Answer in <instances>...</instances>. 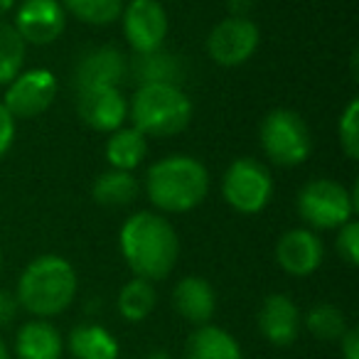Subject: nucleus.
<instances>
[{
    "mask_svg": "<svg viewBox=\"0 0 359 359\" xmlns=\"http://www.w3.org/2000/svg\"><path fill=\"white\" fill-rule=\"evenodd\" d=\"M172 308L180 318L195 327L210 325L217 313V293L210 280L202 276H185L172 288Z\"/></svg>",
    "mask_w": 359,
    "mask_h": 359,
    "instance_id": "15",
    "label": "nucleus"
},
{
    "mask_svg": "<svg viewBox=\"0 0 359 359\" xmlns=\"http://www.w3.org/2000/svg\"><path fill=\"white\" fill-rule=\"evenodd\" d=\"M0 269H3V251H0Z\"/></svg>",
    "mask_w": 359,
    "mask_h": 359,
    "instance_id": "36",
    "label": "nucleus"
},
{
    "mask_svg": "<svg viewBox=\"0 0 359 359\" xmlns=\"http://www.w3.org/2000/svg\"><path fill=\"white\" fill-rule=\"evenodd\" d=\"M67 15H74L76 20L86 25H111L123 13V0H60Z\"/></svg>",
    "mask_w": 359,
    "mask_h": 359,
    "instance_id": "25",
    "label": "nucleus"
},
{
    "mask_svg": "<svg viewBox=\"0 0 359 359\" xmlns=\"http://www.w3.org/2000/svg\"><path fill=\"white\" fill-rule=\"evenodd\" d=\"M300 310L285 293H271L259 308V332L273 347H290L300 334Z\"/></svg>",
    "mask_w": 359,
    "mask_h": 359,
    "instance_id": "14",
    "label": "nucleus"
},
{
    "mask_svg": "<svg viewBox=\"0 0 359 359\" xmlns=\"http://www.w3.org/2000/svg\"><path fill=\"white\" fill-rule=\"evenodd\" d=\"M259 140L271 163L280 168H295L313 153V133L305 118L293 109H273L264 116Z\"/></svg>",
    "mask_w": 359,
    "mask_h": 359,
    "instance_id": "6",
    "label": "nucleus"
},
{
    "mask_svg": "<svg viewBox=\"0 0 359 359\" xmlns=\"http://www.w3.org/2000/svg\"><path fill=\"white\" fill-rule=\"evenodd\" d=\"M298 215L313 231H330L339 229L354 219L359 210L357 187L347 190L342 182L330 177L310 180L298 192Z\"/></svg>",
    "mask_w": 359,
    "mask_h": 359,
    "instance_id": "5",
    "label": "nucleus"
},
{
    "mask_svg": "<svg viewBox=\"0 0 359 359\" xmlns=\"http://www.w3.org/2000/svg\"><path fill=\"white\" fill-rule=\"evenodd\" d=\"M118 249L135 278L163 280L180 259V236L158 212H135L118 231Z\"/></svg>",
    "mask_w": 359,
    "mask_h": 359,
    "instance_id": "1",
    "label": "nucleus"
},
{
    "mask_svg": "<svg viewBox=\"0 0 359 359\" xmlns=\"http://www.w3.org/2000/svg\"><path fill=\"white\" fill-rule=\"evenodd\" d=\"M224 202L239 215H259L273 197V177L261 160L239 158L226 168L222 177Z\"/></svg>",
    "mask_w": 359,
    "mask_h": 359,
    "instance_id": "7",
    "label": "nucleus"
},
{
    "mask_svg": "<svg viewBox=\"0 0 359 359\" xmlns=\"http://www.w3.org/2000/svg\"><path fill=\"white\" fill-rule=\"evenodd\" d=\"M76 290L79 278L74 266L60 254H42L32 259L20 273L15 298L32 318L50 320L69 310Z\"/></svg>",
    "mask_w": 359,
    "mask_h": 359,
    "instance_id": "3",
    "label": "nucleus"
},
{
    "mask_svg": "<svg viewBox=\"0 0 359 359\" xmlns=\"http://www.w3.org/2000/svg\"><path fill=\"white\" fill-rule=\"evenodd\" d=\"M325 259V246L318 231L295 226L288 229L276 244V264L293 278H308L320 269Z\"/></svg>",
    "mask_w": 359,
    "mask_h": 359,
    "instance_id": "13",
    "label": "nucleus"
},
{
    "mask_svg": "<svg viewBox=\"0 0 359 359\" xmlns=\"http://www.w3.org/2000/svg\"><path fill=\"white\" fill-rule=\"evenodd\" d=\"M155 305H158L155 285L150 280L135 278V276L128 283H123V288L118 290V298H116V308H118L121 318L128 323H143L155 310Z\"/></svg>",
    "mask_w": 359,
    "mask_h": 359,
    "instance_id": "22",
    "label": "nucleus"
},
{
    "mask_svg": "<svg viewBox=\"0 0 359 359\" xmlns=\"http://www.w3.org/2000/svg\"><path fill=\"white\" fill-rule=\"evenodd\" d=\"M13 27L25 45H52L67 30V11L60 0H22Z\"/></svg>",
    "mask_w": 359,
    "mask_h": 359,
    "instance_id": "11",
    "label": "nucleus"
},
{
    "mask_svg": "<svg viewBox=\"0 0 359 359\" xmlns=\"http://www.w3.org/2000/svg\"><path fill=\"white\" fill-rule=\"evenodd\" d=\"M13 6H15V0H0V18L6 15V13H11Z\"/></svg>",
    "mask_w": 359,
    "mask_h": 359,
    "instance_id": "34",
    "label": "nucleus"
},
{
    "mask_svg": "<svg viewBox=\"0 0 359 359\" xmlns=\"http://www.w3.org/2000/svg\"><path fill=\"white\" fill-rule=\"evenodd\" d=\"M27 45L18 30L0 20V86H8L25 67Z\"/></svg>",
    "mask_w": 359,
    "mask_h": 359,
    "instance_id": "24",
    "label": "nucleus"
},
{
    "mask_svg": "<svg viewBox=\"0 0 359 359\" xmlns=\"http://www.w3.org/2000/svg\"><path fill=\"white\" fill-rule=\"evenodd\" d=\"M254 6L256 0H226V8H229L231 18H249Z\"/></svg>",
    "mask_w": 359,
    "mask_h": 359,
    "instance_id": "32",
    "label": "nucleus"
},
{
    "mask_svg": "<svg viewBox=\"0 0 359 359\" xmlns=\"http://www.w3.org/2000/svg\"><path fill=\"white\" fill-rule=\"evenodd\" d=\"M135 74L140 76V84H153V81H165V84H177L180 69L172 55H163V52H153V55H138V65H135Z\"/></svg>",
    "mask_w": 359,
    "mask_h": 359,
    "instance_id": "26",
    "label": "nucleus"
},
{
    "mask_svg": "<svg viewBox=\"0 0 359 359\" xmlns=\"http://www.w3.org/2000/svg\"><path fill=\"white\" fill-rule=\"evenodd\" d=\"M79 118L99 133H114L128 118V101L121 86H91L76 91Z\"/></svg>",
    "mask_w": 359,
    "mask_h": 359,
    "instance_id": "12",
    "label": "nucleus"
},
{
    "mask_svg": "<svg viewBox=\"0 0 359 359\" xmlns=\"http://www.w3.org/2000/svg\"><path fill=\"white\" fill-rule=\"evenodd\" d=\"M126 76V60L116 47H94L81 55L74 69V86L91 89V86H121Z\"/></svg>",
    "mask_w": 359,
    "mask_h": 359,
    "instance_id": "16",
    "label": "nucleus"
},
{
    "mask_svg": "<svg viewBox=\"0 0 359 359\" xmlns=\"http://www.w3.org/2000/svg\"><path fill=\"white\" fill-rule=\"evenodd\" d=\"M261 30L249 18H224L207 35V55L219 67H241L256 55Z\"/></svg>",
    "mask_w": 359,
    "mask_h": 359,
    "instance_id": "9",
    "label": "nucleus"
},
{
    "mask_svg": "<svg viewBox=\"0 0 359 359\" xmlns=\"http://www.w3.org/2000/svg\"><path fill=\"white\" fill-rule=\"evenodd\" d=\"M15 118L11 116V111L3 106L0 101V158H6L8 150L13 148V140H15Z\"/></svg>",
    "mask_w": 359,
    "mask_h": 359,
    "instance_id": "29",
    "label": "nucleus"
},
{
    "mask_svg": "<svg viewBox=\"0 0 359 359\" xmlns=\"http://www.w3.org/2000/svg\"><path fill=\"white\" fill-rule=\"evenodd\" d=\"M195 106L180 84H140L128 104L133 128L145 138H172L190 126Z\"/></svg>",
    "mask_w": 359,
    "mask_h": 359,
    "instance_id": "4",
    "label": "nucleus"
},
{
    "mask_svg": "<svg viewBox=\"0 0 359 359\" xmlns=\"http://www.w3.org/2000/svg\"><path fill=\"white\" fill-rule=\"evenodd\" d=\"M305 330L320 342H337L344 332H347V318L344 313L332 303H318L308 310L303 320Z\"/></svg>",
    "mask_w": 359,
    "mask_h": 359,
    "instance_id": "23",
    "label": "nucleus"
},
{
    "mask_svg": "<svg viewBox=\"0 0 359 359\" xmlns=\"http://www.w3.org/2000/svg\"><path fill=\"white\" fill-rule=\"evenodd\" d=\"M185 359H244L241 344L217 325H200L185 342Z\"/></svg>",
    "mask_w": 359,
    "mask_h": 359,
    "instance_id": "18",
    "label": "nucleus"
},
{
    "mask_svg": "<svg viewBox=\"0 0 359 359\" xmlns=\"http://www.w3.org/2000/svg\"><path fill=\"white\" fill-rule=\"evenodd\" d=\"M67 349L74 359H118L121 344L111 330L96 323H81L72 327Z\"/></svg>",
    "mask_w": 359,
    "mask_h": 359,
    "instance_id": "19",
    "label": "nucleus"
},
{
    "mask_svg": "<svg viewBox=\"0 0 359 359\" xmlns=\"http://www.w3.org/2000/svg\"><path fill=\"white\" fill-rule=\"evenodd\" d=\"M140 195V182L133 172L123 170H106L94 180L91 197L101 207H128Z\"/></svg>",
    "mask_w": 359,
    "mask_h": 359,
    "instance_id": "21",
    "label": "nucleus"
},
{
    "mask_svg": "<svg viewBox=\"0 0 359 359\" xmlns=\"http://www.w3.org/2000/svg\"><path fill=\"white\" fill-rule=\"evenodd\" d=\"M148 153V138L133 126H121L114 133H109L106 140V160H109L111 170H123V172H133L140 168Z\"/></svg>",
    "mask_w": 359,
    "mask_h": 359,
    "instance_id": "20",
    "label": "nucleus"
},
{
    "mask_svg": "<svg viewBox=\"0 0 359 359\" xmlns=\"http://www.w3.org/2000/svg\"><path fill=\"white\" fill-rule=\"evenodd\" d=\"M123 35L135 55H153L168 37V13L160 0H128L123 6Z\"/></svg>",
    "mask_w": 359,
    "mask_h": 359,
    "instance_id": "10",
    "label": "nucleus"
},
{
    "mask_svg": "<svg viewBox=\"0 0 359 359\" xmlns=\"http://www.w3.org/2000/svg\"><path fill=\"white\" fill-rule=\"evenodd\" d=\"M337 254L344 259V264L357 266L359 264V224L354 219H349L347 224H342L337 229Z\"/></svg>",
    "mask_w": 359,
    "mask_h": 359,
    "instance_id": "28",
    "label": "nucleus"
},
{
    "mask_svg": "<svg viewBox=\"0 0 359 359\" xmlns=\"http://www.w3.org/2000/svg\"><path fill=\"white\" fill-rule=\"evenodd\" d=\"M210 170L192 155H168L145 172V195L160 215H185L207 200Z\"/></svg>",
    "mask_w": 359,
    "mask_h": 359,
    "instance_id": "2",
    "label": "nucleus"
},
{
    "mask_svg": "<svg viewBox=\"0 0 359 359\" xmlns=\"http://www.w3.org/2000/svg\"><path fill=\"white\" fill-rule=\"evenodd\" d=\"M337 133L344 155L349 160H357L359 158V101L357 99H352L344 106L337 123Z\"/></svg>",
    "mask_w": 359,
    "mask_h": 359,
    "instance_id": "27",
    "label": "nucleus"
},
{
    "mask_svg": "<svg viewBox=\"0 0 359 359\" xmlns=\"http://www.w3.org/2000/svg\"><path fill=\"white\" fill-rule=\"evenodd\" d=\"M143 359H172V354H170L168 349H150Z\"/></svg>",
    "mask_w": 359,
    "mask_h": 359,
    "instance_id": "33",
    "label": "nucleus"
},
{
    "mask_svg": "<svg viewBox=\"0 0 359 359\" xmlns=\"http://www.w3.org/2000/svg\"><path fill=\"white\" fill-rule=\"evenodd\" d=\"M65 337L50 320L32 318L22 323L15 332L18 359H62Z\"/></svg>",
    "mask_w": 359,
    "mask_h": 359,
    "instance_id": "17",
    "label": "nucleus"
},
{
    "mask_svg": "<svg viewBox=\"0 0 359 359\" xmlns=\"http://www.w3.org/2000/svg\"><path fill=\"white\" fill-rule=\"evenodd\" d=\"M337 342H339L342 359H359V330L357 327H347V332H344Z\"/></svg>",
    "mask_w": 359,
    "mask_h": 359,
    "instance_id": "31",
    "label": "nucleus"
},
{
    "mask_svg": "<svg viewBox=\"0 0 359 359\" xmlns=\"http://www.w3.org/2000/svg\"><path fill=\"white\" fill-rule=\"evenodd\" d=\"M60 81L50 69H22L6 86L3 106L15 121H30L42 116L57 99Z\"/></svg>",
    "mask_w": 359,
    "mask_h": 359,
    "instance_id": "8",
    "label": "nucleus"
},
{
    "mask_svg": "<svg viewBox=\"0 0 359 359\" xmlns=\"http://www.w3.org/2000/svg\"><path fill=\"white\" fill-rule=\"evenodd\" d=\"M20 313V303H18L15 293L0 288V327H8Z\"/></svg>",
    "mask_w": 359,
    "mask_h": 359,
    "instance_id": "30",
    "label": "nucleus"
},
{
    "mask_svg": "<svg viewBox=\"0 0 359 359\" xmlns=\"http://www.w3.org/2000/svg\"><path fill=\"white\" fill-rule=\"evenodd\" d=\"M0 359H11V347H8L3 337H0Z\"/></svg>",
    "mask_w": 359,
    "mask_h": 359,
    "instance_id": "35",
    "label": "nucleus"
}]
</instances>
